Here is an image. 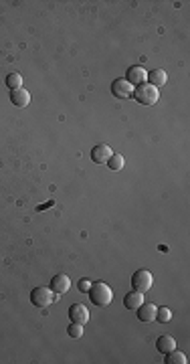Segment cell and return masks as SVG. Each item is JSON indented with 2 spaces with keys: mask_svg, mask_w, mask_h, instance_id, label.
Masks as SVG:
<instances>
[{
  "mask_svg": "<svg viewBox=\"0 0 190 364\" xmlns=\"http://www.w3.org/2000/svg\"><path fill=\"white\" fill-rule=\"evenodd\" d=\"M154 283V277L150 271L146 269H138L134 275H132V285H134V292H140V294H146Z\"/></svg>",
  "mask_w": 190,
  "mask_h": 364,
  "instance_id": "3",
  "label": "cell"
},
{
  "mask_svg": "<svg viewBox=\"0 0 190 364\" xmlns=\"http://www.w3.org/2000/svg\"><path fill=\"white\" fill-rule=\"evenodd\" d=\"M69 287H71V279H69L65 273H59V275H55V277L51 279V292L57 294V296L67 294Z\"/></svg>",
  "mask_w": 190,
  "mask_h": 364,
  "instance_id": "8",
  "label": "cell"
},
{
  "mask_svg": "<svg viewBox=\"0 0 190 364\" xmlns=\"http://www.w3.org/2000/svg\"><path fill=\"white\" fill-rule=\"evenodd\" d=\"M30 302H32V306H36V308H49L51 304H53V292H51V287H34L32 292H30Z\"/></svg>",
  "mask_w": 190,
  "mask_h": 364,
  "instance_id": "4",
  "label": "cell"
},
{
  "mask_svg": "<svg viewBox=\"0 0 190 364\" xmlns=\"http://www.w3.org/2000/svg\"><path fill=\"white\" fill-rule=\"evenodd\" d=\"M146 79H148V73H146V69L144 67H140V65H134V67H130L128 69V73H126V81L134 87H138V85H142V83H146Z\"/></svg>",
  "mask_w": 190,
  "mask_h": 364,
  "instance_id": "6",
  "label": "cell"
},
{
  "mask_svg": "<svg viewBox=\"0 0 190 364\" xmlns=\"http://www.w3.org/2000/svg\"><path fill=\"white\" fill-rule=\"evenodd\" d=\"M148 81H150V85H154V87H162V85H166L168 83V75H166V71L164 69H154V71H150L148 73Z\"/></svg>",
  "mask_w": 190,
  "mask_h": 364,
  "instance_id": "13",
  "label": "cell"
},
{
  "mask_svg": "<svg viewBox=\"0 0 190 364\" xmlns=\"http://www.w3.org/2000/svg\"><path fill=\"white\" fill-rule=\"evenodd\" d=\"M111 93H113V97H118V99H130V97L134 95V87H132L126 79H116V81L111 83Z\"/></svg>",
  "mask_w": 190,
  "mask_h": 364,
  "instance_id": "5",
  "label": "cell"
},
{
  "mask_svg": "<svg viewBox=\"0 0 190 364\" xmlns=\"http://www.w3.org/2000/svg\"><path fill=\"white\" fill-rule=\"evenodd\" d=\"M142 304H144V294H140V292H128L124 296V306L128 310H138Z\"/></svg>",
  "mask_w": 190,
  "mask_h": 364,
  "instance_id": "12",
  "label": "cell"
},
{
  "mask_svg": "<svg viewBox=\"0 0 190 364\" xmlns=\"http://www.w3.org/2000/svg\"><path fill=\"white\" fill-rule=\"evenodd\" d=\"M87 296H89L91 304H95L97 308H105V306H109L111 300H113L111 287H109L107 283H103V281H95V283L91 281V287H89Z\"/></svg>",
  "mask_w": 190,
  "mask_h": 364,
  "instance_id": "1",
  "label": "cell"
},
{
  "mask_svg": "<svg viewBox=\"0 0 190 364\" xmlns=\"http://www.w3.org/2000/svg\"><path fill=\"white\" fill-rule=\"evenodd\" d=\"M111 154H113V150H111L107 144H97V146L91 150V160H93L95 164H105Z\"/></svg>",
  "mask_w": 190,
  "mask_h": 364,
  "instance_id": "9",
  "label": "cell"
},
{
  "mask_svg": "<svg viewBox=\"0 0 190 364\" xmlns=\"http://www.w3.org/2000/svg\"><path fill=\"white\" fill-rule=\"evenodd\" d=\"M67 334H69L71 338H81V336H83V326H81V324H73V322H71V324L67 326Z\"/></svg>",
  "mask_w": 190,
  "mask_h": 364,
  "instance_id": "19",
  "label": "cell"
},
{
  "mask_svg": "<svg viewBox=\"0 0 190 364\" xmlns=\"http://www.w3.org/2000/svg\"><path fill=\"white\" fill-rule=\"evenodd\" d=\"M105 164H107V168H109V170L118 172V170H122V168H124V156H122V154H111V156H109V160H107Z\"/></svg>",
  "mask_w": 190,
  "mask_h": 364,
  "instance_id": "17",
  "label": "cell"
},
{
  "mask_svg": "<svg viewBox=\"0 0 190 364\" xmlns=\"http://www.w3.org/2000/svg\"><path fill=\"white\" fill-rule=\"evenodd\" d=\"M6 85H8V89L10 91H14V89H20L22 87V77H20V73H8L6 75Z\"/></svg>",
  "mask_w": 190,
  "mask_h": 364,
  "instance_id": "16",
  "label": "cell"
},
{
  "mask_svg": "<svg viewBox=\"0 0 190 364\" xmlns=\"http://www.w3.org/2000/svg\"><path fill=\"white\" fill-rule=\"evenodd\" d=\"M156 320L160 324H166L172 320V310L170 308H156Z\"/></svg>",
  "mask_w": 190,
  "mask_h": 364,
  "instance_id": "18",
  "label": "cell"
},
{
  "mask_svg": "<svg viewBox=\"0 0 190 364\" xmlns=\"http://www.w3.org/2000/svg\"><path fill=\"white\" fill-rule=\"evenodd\" d=\"M10 101H12V105H16V107H26L28 105V101H30V93L26 91V89H14V91H10Z\"/></svg>",
  "mask_w": 190,
  "mask_h": 364,
  "instance_id": "11",
  "label": "cell"
},
{
  "mask_svg": "<svg viewBox=\"0 0 190 364\" xmlns=\"http://www.w3.org/2000/svg\"><path fill=\"white\" fill-rule=\"evenodd\" d=\"M69 320H71L73 324L85 326V324L89 322V312H87V308H85L83 304H73V306L69 308Z\"/></svg>",
  "mask_w": 190,
  "mask_h": 364,
  "instance_id": "7",
  "label": "cell"
},
{
  "mask_svg": "<svg viewBox=\"0 0 190 364\" xmlns=\"http://www.w3.org/2000/svg\"><path fill=\"white\" fill-rule=\"evenodd\" d=\"M186 354L184 352H180V350H170V352H166V364H186Z\"/></svg>",
  "mask_w": 190,
  "mask_h": 364,
  "instance_id": "15",
  "label": "cell"
},
{
  "mask_svg": "<svg viewBox=\"0 0 190 364\" xmlns=\"http://www.w3.org/2000/svg\"><path fill=\"white\" fill-rule=\"evenodd\" d=\"M89 287H91V281H89V279H81V281H79V292H81V294H87Z\"/></svg>",
  "mask_w": 190,
  "mask_h": 364,
  "instance_id": "20",
  "label": "cell"
},
{
  "mask_svg": "<svg viewBox=\"0 0 190 364\" xmlns=\"http://www.w3.org/2000/svg\"><path fill=\"white\" fill-rule=\"evenodd\" d=\"M156 348H158V352L166 354V352H170V350H174V348H176V340H174L172 336L164 334V336H160V338L156 340Z\"/></svg>",
  "mask_w": 190,
  "mask_h": 364,
  "instance_id": "14",
  "label": "cell"
},
{
  "mask_svg": "<svg viewBox=\"0 0 190 364\" xmlns=\"http://www.w3.org/2000/svg\"><path fill=\"white\" fill-rule=\"evenodd\" d=\"M136 312H138V320H140V322L150 324V322L156 320V306H154V304H146V302H144Z\"/></svg>",
  "mask_w": 190,
  "mask_h": 364,
  "instance_id": "10",
  "label": "cell"
},
{
  "mask_svg": "<svg viewBox=\"0 0 190 364\" xmlns=\"http://www.w3.org/2000/svg\"><path fill=\"white\" fill-rule=\"evenodd\" d=\"M132 97L138 103H142V105H154L160 99V91H158V87H154L150 83H142V85L134 87V95Z\"/></svg>",
  "mask_w": 190,
  "mask_h": 364,
  "instance_id": "2",
  "label": "cell"
}]
</instances>
